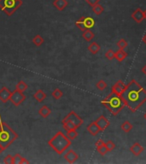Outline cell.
I'll list each match as a JSON object with an SVG mask.
<instances>
[{"label":"cell","instance_id":"6da1fadb","mask_svg":"<svg viewBox=\"0 0 146 164\" xmlns=\"http://www.w3.org/2000/svg\"><path fill=\"white\" fill-rule=\"evenodd\" d=\"M121 97L125 106L134 113L146 102V90L138 81L132 80L126 85Z\"/></svg>","mask_w":146,"mask_h":164},{"label":"cell","instance_id":"7a4b0ae2","mask_svg":"<svg viewBox=\"0 0 146 164\" xmlns=\"http://www.w3.org/2000/svg\"><path fill=\"white\" fill-rule=\"evenodd\" d=\"M101 103L113 116H117L125 108V104L121 97L112 92Z\"/></svg>","mask_w":146,"mask_h":164},{"label":"cell","instance_id":"3957f363","mask_svg":"<svg viewBox=\"0 0 146 164\" xmlns=\"http://www.w3.org/2000/svg\"><path fill=\"white\" fill-rule=\"evenodd\" d=\"M71 140L69 139L62 131H58L51 139L48 141V144L55 151L58 155H62L71 145Z\"/></svg>","mask_w":146,"mask_h":164},{"label":"cell","instance_id":"277c9868","mask_svg":"<svg viewBox=\"0 0 146 164\" xmlns=\"http://www.w3.org/2000/svg\"><path fill=\"white\" fill-rule=\"evenodd\" d=\"M18 138V134L7 123L3 122L0 125V144L4 150L10 146Z\"/></svg>","mask_w":146,"mask_h":164},{"label":"cell","instance_id":"5b68a950","mask_svg":"<svg viewBox=\"0 0 146 164\" xmlns=\"http://www.w3.org/2000/svg\"><path fill=\"white\" fill-rule=\"evenodd\" d=\"M21 5V0H0V10L8 16H11Z\"/></svg>","mask_w":146,"mask_h":164},{"label":"cell","instance_id":"8992f818","mask_svg":"<svg viewBox=\"0 0 146 164\" xmlns=\"http://www.w3.org/2000/svg\"><path fill=\"white\" fill-rule=\"evenodd\" d=\"M25 99H26V96L24 95V93L22 92H20V91H18L16 89L14 90L13 92H11L10 101L11 102V104L14 106H16V107L20 106L21 104L25 101Z\"/></svg>","mask_w":146,"mask_h":164},{"label":"cell","instance_id":"52a82bcc","mask_svg":"<svg viewBox=\"0 0 146 164\" xmlns=\"http://www.w3.org/2000/svg\"><path fill=\"white\" fill-rule=\"evenodd\" d=\"M66 120H69V121L73 122L78 128L83 124V120L73 110L68 113L67 116L63 119V121H66Z\"/></svg>","mask_w":146,"mask_h":164},{"label":"cell","instance_id":"ba28073f","mask_svg":"<svg viewBox=\"0 0 146 164\" xmlns=\"http://www.w3.org/2000/svg\"><path fill=\"white\" fill-rule=\"evenodd\" d=\"M95 122L97 123V125L98 126L99 129H100V131L102 132V131H104L106 128H108L110 127V120L107 119L106 117L104 116H100L97 119V120H95Z\"/></svg>","mask_w":146,"mask_h":164},{"label":"cell","instance_id":"9c48e42d","mask_svg":"<svg viewBox=\"0 0 146 164\" xmlns=\"http://www.w3.org/2000/svg\"><path fill=\"white\" fill-rule=\"evenodd\" d=\"M64 159L67 161L68 163H75V162L79 159V156L74 150H68L64 155Z\"/></svg>","mask_w":146,"mask_h":164},{"label":"cell","instance_id":"30bf717a","mask_svg":"<svg viewBox=\"0 0 146 164\" xmlns=\"http://www.w3.org/2000/svg\"><path fill=\"white\" fill-rule=\"evenodd\" d=\"M10 95H11V92L6 86H3L0 89V101L2 103L5 104L8 101H10Z\"/></svg>","mask_w":146,"mask_h":164},{"label":"cell","instance_id":"8fae6325","mask_svg":"<svg viewBox=\"0 0 146 164\" xmlns=\"http://www.w3.org/2000/svg\"><path fill=\"white\" fill-rule=\"evenodd\" d=\"M125 86H126V85L124 84V82H123L122 80H118V81L112 86L111 92H115V93H116V94H118V95L121 96L122 92L124 91V89H125Z\"/></svg>","mask_w":146,"mask_h":164},{"label":"cell","instance_id":"7c38bea8","mask_svg":"<svg viewBox=\"0 0 146 164\" xmlns=\"http://www.w3.org/2000/svg\"><path fill=\"white\" fill-rule=\"evenodd\" d=\"M132 18H133L137 23H141L143 20L144 19V12H143L142 10L140 8L137 9L132 14Z\"/></svg>","mask_w":146,"mask_h":164},{"label":"cell","instance_id":"4fadbf2b","mask_svg":"<svg viewBox=\"0 0 146 164\" xmlns=\"http://www.w3.org/2000/svg\"><path fill=\"white\" fill-rule=\"evenodd\" d=\"M86 129L88 132H89L91 135H92V136H97V135L98 134V132H101L100 129H99L98 126L97 125V123H96L95 121H92L91 123L88 125Z\"/></svg>","mask_w":146,"mask_h":164},{"label":"cell","instance_id":"5bb4252c","mask_svg":"<svg viewBox=\"0 0 146 164\" xmlns=\"http://www.w3.org/2000/svg\"><path fill=\"white\" fill-rule=\"evenodd\" d=\"M130 151L135 156H138L143 151H144V147H143L141 144L136 142L134 144H133L130 147Z\"/></svg>","mask_w":146,"mask_h":164},{"label":"cell","instance_id":"9a60e30c","mask_svg":"<svg viewBox=\"0 0 146 164\" xmlns=\"http://www.w3.org/2000/svg\"><path fill=\"white\" fill-rule=\"evenodd\" d=\"M67 4H68V3H67V0H55L53 2V6L59 11L64 10L65 9L67 8Z\"/></svg>","mask_w":146,"mask_h":164},{"label":"cell","instance_id":"2e32d148","mask_svg":"<svg viewBox=\"0 0 146 164\" xmlns=\"http://www.w3.org/2000/svg\"><path fill=\"white\" fill-rule=\"evenodd\" d=\"M46 97H47V95H46V93L44 92L43 90H38V91L33 94V97H34L39 103H42V102L46 98Z\"/></svg>","mask_w":146,"mask_h":164},{"label":"cell","instance_id":"e0dca14e","mask_svg":"<svg viewBox=\"0 0 146 164\" xmlns=\"http://www.w3.org/2000/svg\"><path fill=\"white\" fill-rule=\"evenodd\" d=\"M52 114V109L49 108L46 105H44L39 110V115L43 118H47L48 116Z\"/></svg>","mask_w":146,"mask_h":164},{"label":"cell","instance_id":"ac0fdd59","mask_svg":"<svg viewBox=\"0 0 146 164\" xmlns=\"http://www.w3.org/2000/svg\"><path fill=\"white\" fill-rule=\"evenodd\" d=\"M127 56V53L124 51V50H120L119 49L118 51L116 52H115V58L118 62H122L124 61V59Z\"/></svg>","mask_w":146,"mask_h":164},{"label":"cell","instance_id":"d6986e66","mask_svg":"<svg viewBox=\"0 0 146 164\" xmlns=\"http://www.w3.org/2000/svg\"><path fill=\"white\" fill-rule=\"evenodd\" d=\"M88 51L91 52V54H93V55H96L98 52L100 51V45H99L98 43H96V42H92L91 44H90V45L88 46Z\"/></svg>","mask_w":146,"mask_h":164},{"label":"cell","instance_id":"ffe728a7","mask_svg":"<svg viewBox=\"0 0 146 164\" xmlns=\"http://www.w3.org/2000/svg\"><path fill=\"white\" fill-rule=\"evenodd\" d=\"M82 37H83V39L86 41H88V42H90L92 40V39L95 37L94 32L91 31L90 29H86V31H84L83 33H82Z\"/></svg>","mask_w":146,"mask_h":164},{"label":"cell","instance_id":"44dd1931","mask_svg":"<svg viewBox=\"0 0 146 164\" xmlns=\"http://www.w3.org/2000/svg\"><path fill=\"white\" fill-rule=\"evenodd\" d=\"M85 21V16H82L81 18H79V20L75 21V26L79 28L80 31H82V32L86 31L87 29L86 25H85V21Z\"/></svg>","mask_w":146,"mask_h":164},{"label":"cell","instance_id":"7402d4cb","mask_svg":"<svg viewBox=\"0 0 146 164\" xmlns=\"http://www.w3.org/2000/svg\"><path fill=\"white\" fill-rule=\"evenodd\" d=\"M62 124H63V128L66 131H70V130H73V129H77L78 128L73 122L69 121V120H66V121H63L62 120Z\"/></svg>","mask_w":146,"mask_h":164},{"label":"cell","instance_id":"603a6c76","mask_svg":"<svg viewBox=\"0 0 146 164\" xmlns=\"http://www.w3.org/2000/svg\"><path fill=\"white\" fill-rule=\"evenodd\" d=\"M44 40L42 37L40 36V34H37V35L33 37V44L36 45V46H38V47L41 46V45L44 44Z\"/></svg>","mask_w":146,"mask_h":164},{"label":"cell","instance_id":"cb8c5ba5","mask_svg":"<svg viewBox=\"0 0 146 164\" xmlns=\"http://www.w3.org/2000/svg\"><path fill=\"white\" fill-rule=\"evenodd\" d=\"M104 11V8H103V5H101V4H96L94 6H92V12L96 14L97 16H100L102 13Z\"/></svg>","mask_w":146,"mask_h":164},{"label":"cell","instance_id":"d4e9b609","mask_svg":"<svg viewBox=\"0 0 146 164\" xmlns=\"http://www.w3.org/2000/svg\"><path fill=\"white\" fill-rule=\"evenodd\" d=\"M16 90H18V91H20V92H24L27 89H28V85L27 83L23 81V80H20L16 86Z\"/></svg>","mask_w":146,"mask_h":164},{"label":"cell","instance_id":"484cf974","mask_svg":"<svg viewBox=\"0 0 146 164\" xmlns=\"http://www.w3.org/2000/svg\"><path fill=\"white\" fill-rule=\"evenodd\" d=\"M121 129H122L123 132H129L133 129V125L131 123L130 121H128V120H126V121H124L122 124H121Z\"/></svg>","mask_w":146,"mask_h":164},{"label":"cell","instance_id":"4316f807","mask_svg":"<svg viewBox=\"0 0 146 164\" xmlns=\"http://www.w3.org/2000/svg\"><path fill=\"white\" fill-rule=\"evenodd\" d=\"M52 97L55 100H59L60 98H62V97L63 96V93L62 92V90H60L59 88H56L52 93Z\"/></svg>","mask_w":146,"mask_h":164},{"label":"cell","instance_id":"83f0119b","mask_svg":"<svg viewBox=\"0 0 146 164\" xmlns=\"http://www.w3.org/2000/svg\"><path fill=\"white\" fill-rule=\"evenodd\" d=\"M85 25H86V27L87 29H90V28H93L94 27L95 24V21L94 19L93 18H91V17H85Z\"/></svg>","mask_w":146,"mask_h":164},{"label":"cell","instance_id":"f1b7e54d","mask_svg":"<svg viewBox=\"0 0 146 164\" xmlns=\"http://www.w3.org/2000/svg\"><path fill=\"white\" fill-rule=\"evenodd\" d=\"M76 130L77 129H73V130H70V131H67V137L71 141L75 139L78 137V132Z\"/></svg>","mask_w":146,"mask_h":164},{"label":"cell","instance_id":"f546056e","mask_svg":"<svg viewBox=\"0 0 146 164\" xmlns=\"http://www.w3.org/2000/svg\"><path fill=\"white\" fill-rule=\"evenodd\" d=\"M96 87L98 89L99 91H103L105 90L107 87V83L103 80H100L97 82L96 84Z\"/></svg>","mask_w":146,"mask_h":164},{"label":"cell","instance_id":"4dcf8cb0","mask_svg":"<svg viewBox=\"0 0 146 164\" xmlns=\"http://www.w3.org/2000/svg\"><path fill=\"white\" fill-rule=\"evenodd\" d=\"M116 45H117V47H118L120 50H124L125 48H126L127 47V45H128V43L126 42V40H124V39H121V40H120L117 42V44H116Z\"/></svg>","mask_w":146,"mask_h":164},{"label":"cell","instance_id":"1f68e13d","mask_svg":"<svg viewBox=\"0 0 146 164\" xmlns=\"http://www.w3.org/2000/svg\"><path fill=\"white\" fill-rule=\"evenodd\" d=\"M97 151H98V152L101 156H104V155H106L107 152H109L108 149H107V147L105 146V144H103L102 146H100L99 148L97 149Z\"/></svg>","mask_w":146,"mask_h":164},{"label":"cell","instance_id":"d6a6232c","mask_svg":"<svg viewBox=\"0 0 146 164\" xmlns=\"http://www.w3.org/2000/svg\"><path fill=\"white\" fill-rule=\"evenodd\" d=\"M105 146L107 147V149H108L109 151H112L113 150H115V144L113 142V141L109 140V141H107L106 143H105Z\"/></svg>","mask_w":146,"mask_h":164},{"label":"cell","instance_id":"836d02e7","mask_svg":"<svg viewBox=\"0 0 146 164\" xmlns=\"http://www.w3.org/2000/svg\"><path fill=\"white\" fill-rule=\"evenodd\" d=\"M22 159H23V157L21 156L20 154H16L15 156H13V161H14L13 164H21Z\"/></svg>","mask_w":146,"mask_h":164},{"label":"cell","instance_id":"e575fe53","mask_svg":"<svg viewBox=\"0 0 146 164\" xmlns=\"http://www.w3.org/2000/svg\"><path fill=\"white\" fill-rule=\"evenodd\" d=\"M105 57L109 60H113L115 58V52L113 51L112 50L107 51L106 53H105Z\"/></svg>","mask_w":146,"mask_h":164},{"label":"cell","instance_id":"d590c367","mask_svg":"<svg viewBox=\"0 0 146 164\" xmlns=\"http://www.w3.org/2000/svg\"><path fill=\"white\" fill-rule=\"evenodd\" d=\"M4 163L5 164H13L14 161H13V156L11 155H7L4 158Z\"/></svg>","mask_w":146,"mask_h":164},{"label":"cell","instance_id":"8d00e7d4","mask_svg":"<svg viewBox=\"0 0 146 164\" xmlns=\"http://www.w3.org/2000/svg\"><path fill=\"white\" fill-rule=\"evenodd\" d=\"M86 2L87 4H89L90 6H94L96 4H99V2H100V0H86Z\"/></svg>","mask_w":146,"mask_h":164},{"label":"cell","instance_id":"74e56055","mask_svg":"<svg viewBox=\"0 0 146 164\" xmlns=\"http://www.w3.org/2000/svg\"><path fill=\"white\" fill-rule=\"evenodd\" d=\"M104 144H105V143L103 142V140L99 139V140H98V141H97V143H96V147H97V149H98V148H99L100 146H102V145Z\"/></svg>","mask_w":146,"mask_h":164},{"label":"cell","instance_id":"f35d334b","mask_svg":"<svg viewBox=\"0 0 146 164\" xmlns=\"http://www.w3.org/2000/svg\"><path fill=\"white\" fill-rule=\"evenodd\" d=\"M28 163H30V162L23 157V159H22V161H21V164H28Z\"/></svg>","mask_w":146,"mask_h":164},{"label":"cell","instance_id":"ab89813d","mask_svg":"<svg viewBox=\"0 0 146 164\" xmlns=\"http://www.w3.org/2000/svg\"><path fill=\"white\" fill-rule=\"evenodd\" d=\"M142 72L144 75H146V65H144L142 68Z\"/></svg>","mask_w":146,"mask_h":164},{"label":"cell","instance_id":"60d3db41","mask_svg":"<svg viewBox=\"0 0 146 164\" xmlns=\"http://www.w3.org/2000/svg\"><path fill=\"white\" fill-rule=\"evenodd\" d=\"M143 42L146 44V33L144 34V36L143 37Z\"/></svg>","mask_w":146,"mask_h":164},{"label":"cell","instance_id":"b9f144b4","mask_svg":"<svg viewBox=\"0 0 146 164\" xmlns=\"http://www.w3.org/2000/svg\"><path fill=\"white\" fill-rule=\"evenodd\" d=\"M4 151V149L3 148V146H2V145H1V144H0V154H1V153H2V152Z\"/></svg>","mask_w":146,"mask_h":164},{"label":"cell","instance_id":"7bdbcfd3","mask_svg":"<svg viewBox=\"0 0 146 164\" xmlns=\"http://www.w3.org/2000/svg\"><path fill=\"white\" fill-rule=\"evenodd\" d=\"M143 12H144V19L146 20V9L144 10H143Z\"/></svg>","mask_w":146,"mask_h":164},{"label":"cell","instance_id":"ee69618b","mask_svg":"<svg viewBox=\"0 0 146 164\" xmlns=\"http://www.w3.org/2000/svg\"><path fill=\"white\" fill-rule=\"evenodd\" d=\"M3 122H4V121H3V120H2V119H1V116H0V125L2 124V123H3Z\"/></svg>","mask_w":146,"mask_h":164},{"label":"cell","instance_id":"f6af8a7d","mask_svg":"<svg viewBox=\"0 0 146 164\" xmlns=\"http://www.w3.org/2000/svg\"><path fill=\"white\" fill-rule=\"evenodd\" d=\"M144 119H145V120H146V113H145V114H144Z\"/></svg>","mask_w":146,"mask_h":164}]
</instances>
